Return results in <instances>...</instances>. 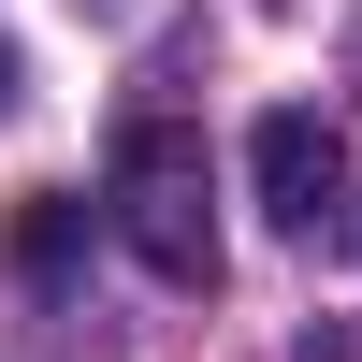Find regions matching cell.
<instances>
[{
	"instance_id": "cell-1",
	"label": "cell",
	"mask_w": 362,
	"mask_h": 362,
	"mask_svg": "<svg viewBox=\"0 0 362 362\" xmlns=\"http://www.w3.org/2000/svg\"><path fill=\"white\" fill-rule=\"evenodd\" d=\"M102 203H116V232H131V261H145V276L218 290V189H203V131H174V116H131V131H116Z\"/></svg>"
},
{
	"instance_id": "cell-4",
	"label": "cell",
	"mask_w": 362,
	"mask_h": 362,
	"mask_svg": "<svg viewBox=\"0 0 362 362\" xmlns=\"http://www.w3.org/2000/svg\"><path fill=\"white\" fill-rule=\"evenodd\" d=\"M0 102H15V44H0Z\"/></svg>"
},
{
	"instance_id": "cell-2",
	"label": "cell",
	"mask_w": 362,
	"mask_h": 362,
	"mask_svg": "<svg viewBox=\"0 0 362 362\" xmlns=\"http://www.w3.org/2000/svg\"><path fill=\"white\" fill-rule=\"evenodd\" d=\"M247 174H261V218H276V232H334L348 218V131L305 116V102H276L247 131Z\"/></svg>"
},
{
	"instance_id": "cell-3",
	"label": "cell",
	"mask_w": 362,
	"mask_h": 362,
	"mask_svg": "<svg viewBox=\"0 0 362 362\" xmlns=\"http://www.w3.org/2000/svg\"><path fill=\"white\" fill-rule=\"evenodd\" d=\"M15 261H29V276H58V261H73V203H58V189H29V218H15Z\"/></svg>"
}]
</instances>
